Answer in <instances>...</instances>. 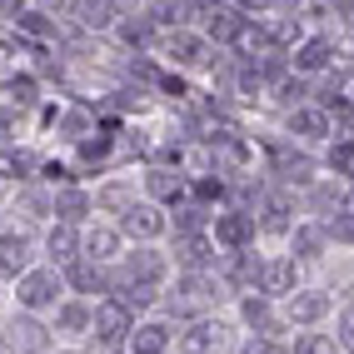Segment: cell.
I'll return each mask as SVG.
<instances>
[{"instance_id": "3957f363", "label": "cell", "mask_w": 354, "mask_h": 354, "mask_svg": "<svg viewBox=\"0 0 354 354\" xmlns=\"http://www.w3.org/2000/svg\"><path fill=\"white\" fill-rule=\"evenodd\" d=\"M254 234H259L254 209H240V205H230V209H220V215L209 220V240H215L225 254H245L254 245Z\"/></svg>"}, {"instance_id": "7a4b0ae2", "label": "cell", "mask_w": 354, "mask_h": 354, "mask_svg": "<svg viewBox=\"0 0 354 354\" xmlns=\"http://www.w3.org/2000/svg\"><path fill=\"white\" fill-rule=\"evenodd\" d=\"M165 274H170V259H165L155 245H140V250H125V254H120V270L110 274V285H145V290H160Z\"/></svg>"}, {"instance_id": "f6af8a7d", "label": "cell", "mask_w": 354, "mask_h": 354, "mask_svg": "<svg viewBox=\"0 0 354 354\" xmlns=\"http://www.w3.org/2000/svg\"><path fill=\"white\" fill-rule=\"evenodd\" d=\"M329 354H335V349H329Z\"/></svg>"}, {"instance_id": "52a82bcc", "label": "cell", "mask_w": 354, "mask_h": 354, "mask_svg": "<svg viewBox=\"0 0 354 354\" xmlns=\"http://www.w3.org/2000/svg\"><path fill=\"white\" fill-rule=\"evenodd\" d=\"M299 290V265L290 254H265L259 259V290L254 295H265V299H290Z\"/></svg>"}, {"instance_id": "d590c367", "label": "cell", "mask_w": 354, "mask_h": 354, "mask_svg": "<svg viewBox=\"0 0 354 354\" xmlns=\"http://www.w3.org/2000/svg\"><path fill=\"white\" fill-rule=\"evenodd\" d=\"M310 205H315V209H335V215H339V209H344V195L335 190V185H310Z\"/></svg>"}, {"instance_id": "8fae6325", "label": "cell", "mask_w": 354, "mask_h": 354, "mask_svg": "<svg viewBox=\"0 0 354 354\" xmlns=\"http://www.w3.org/2000/svg\"><path fill=\"white\" fill-rule=\"evenodd\" d=\"M215 240L209 234H175V259L185 265V274H215Z\"/></svg>"}, {"instance_id": "ac0fdd59", "label": "cell", "mask_w": 354, "mask_h": 354, "mask_svg": "<svg viewBox=\"0 0 354 354\" xmlns=\"http://www.w3.org/2000/svg\"><path fill=\"white\" fill-rule=\"evenodd\" d=\"M90 324H95V304H90V299H60L55 304V335H65V339H75V335H90Z\"/></svg>"}, {"instance_id": "9a60e30c", "label": "cell", "mask_w": 354, "mask_h": 354, "mask_svg": "<svg viewBox=\"0 0 354 354\" xmlns=\"http://www.w3.org/2000/svg\"><path fill=\"white\" fill-rule=\"evenodd\" d=\"M329 60H335V40L329 35H304L295 45V55H290V70L295 75H319V70H329Z\"/></svg>"}, {"instance_id": "6da1fadb", "label": "cell", "mask_w": 354, "mask_h": 354, "mask_svg": "<svg viewBox=\"0 0 354 354\" xmlns=\"http://www.w3.org/2000/svg\"><path fill=\"white\" fill-rule=\"evenodd\" d=\"M65 299V274L55 265H45V270H26L15 279V304L26 315H40V310H55V304Z\"/></svg>"}, {"instance_id": "277c9868", "label": "cell", "mask_w": 354, "mask_h": 354, "mask_svg": "<svg viewBox=\"0 0 354 354\" xmlns=\"http://www.w3.org/2000/svg\"><path fill=\"white\" fill-rule=\"evenodd\" d=\"M135 324H140L135 310H125L120 299H100V304H95V324H90V335H95L100 349H120V344H130Z\"/></svg>"}, {"instance_id": "d4e9b609", "label": "cell", "mask_w": 354, "mask_h": 354, "mask_svg": "<svg viewBox=\"0 0 354 354\" xmlns=\"http://www.w3.org/2000/svg\"><path fill=\"white\" fill-rule=\"evenodd\" d=\"M170 344H175V329L165 319H140L130 335V354H165Z\"/></svg>"}, {"instance_id": "f546056e", "label": "cell", "mask_w": 354, "mask_h": 354, "mask_svg": "<svg viewBox=\"0 0 354 354\" xmlns=\"http://www.w3.org/2000/svg\"><path fill=\"white\" fill-rule=\"evenodd\" d=\"M135 205V190L125 180H115V185H105V190H95V209H105V215H125V209Z\"/></svg>"}, {"instance_id": "ba28073f", "label": "cell", "mask_w": 354, "mask_h": 354, "mask_svg": "<svg viewBox=\"0 0 354 354\" xmlns=\"http://www.w3.org/2000/svg\"><path fill=\"white\" fill-rule=\"evenodd\" d=\"M165 230H170V220H165V209L155 200H135L125 215H120V234H130V240H140V245L160 240Z\"/></svg>"}, {"instance_id": "30bf717a", "label": "cell", "mask_w": 354, "mask_h": 354, "mask_svg": "<svg viewBox=\"0 0 354 354\" xmlns=\"http://www.w3.org/2000/svg\"><path fill=\"white\" fill-rule=\"evenodd\" d=\"M329 310H335V295L329 290H295L290 299H285V324H319V319H329Z\"/></svg>"}, {"instance_id": "4fadbf2b", "label": "cell", "mask_w": 354, "mask_h": 354, "mask_svg": "<svg viewBox=\"0 0 354 354\" xmlns=\"http://www.w3.org/2000/svg\"><path fill=\"white\" fill-rule=\"evenodd\" d=\"M200 15H205V35H209V40H220V45H234V40H240V30H245V20H250V15L234 10L230 0L200 6Z\"/></svg>"}, {"instance_id": "7bdbcfd3", "label": "cell", "mask_w": 354, "mask_h": 354, "mask_svg": "<svg viewBox=\"0 0 354 354\" xmlns=\"http://www.w3.org/2000/svg\"><path fill=\"white\" fill-rule=\"evenodd\" d=\"M110 6L120 10V15H130V10H135V0H110Z\"/></svg>"}, {"instance_id": "f1b7e54d", "label": "cell", "mask_w": 354, "mask_h": 354, "mask_svg": "<svg viewBox=\"0 0 354 354\" xmlns=\"http://www.w3.org/2000/svg\"><path fill=\"white\" fill-rule=\"evenodd\" d=\"M0 90H6L10 110H30V105H40V85H35V75H10Z\"/></svg>"}, {"instance_id": "b9f144b4", "label": "cell", "mask_w": 354, "mask_h": 354, "mask_svg": "<svg viewBox=\"0 0 354 354\" xmlns=\"http://www.w3.org/2000/svg\"><path fill=\"white\" fill-rule=\"evenodd\" d=\"M339 15H344V30H349V35H354V0H349V6H344V10H339Z\"/></svg>"}, {"instance_id": "5bb4252c", "label": "cell", "mask_w": 354, "mask_h": 354, "mask_svg": "<svg viewBox=\"0 0 354 354\" xmlns=\"http://www.w3.org/2000/svg\"><path fill=\"white\" fill-rule=\"evenodd\" d=\"M80 254L95 259V265H115V259L125 254V234H120V225H90Z\"/></svg>"}, {"instance_id": "8d00e7d4", "label": "cell", "mask_w": 354, "mask_h": 354, "mask_svg": "<svg viewBox=\"0 0 354 354\" xmlns=\"http://www.w3.org/2000/svg\"><path fill=\"white\" fill-rule=\"evenodd\" d=\"M240 354H295V349H290L285 339H270V335H250Z\"/></svg>"}, {"instance_id": "f35d334b", "label": "cell", "mask_w": 354, "mask_h": 354, "mask_svg": "<svg viewBox=\"0 0 354 354\" xmlns=\"http://www.w3.org/2000/svg\"><path fill=\"white\" fill-rule=\"evenodd\" d=\"M190 195H200V200H225V180H190Z\"/></svg>"}, {"instance_id": "836d02e7", "label": "cell", "mask_w": 354, "mask_h": 354, "mask_svg": "<svg viewBox=\"0 0 354 354\" xmlns=\"http://www.w3.org/2000/svg\"><path fill=\"white\" fill-rule=\"evenodd\" d=\"M324 230H329V240H335V245H354V205H344L339 215H329Z\"/></svg>"}, {"instance_id": "2e32d148", "label": "cell", "mask_w": 354, "mask_h": 354, "mask_svg": "<svg viewBox=\"0 0 354 354\" xmlns=\"http://www.w3.org/2000/svg\"><path fill=\"white\" fill-rule=\"evenodd\" d=\"M145 190H150L155 205H170V209H175L185 195H190V175L165 170V165H150V170H145Z\"/></svg>"}, {"instance_id": "ffe728a7", "label": "cell", "mask_w": 354, "mask_h": 354, "mask_svg": "<svg viewBox=\"0 0 354 354\" xmlns=\"http://www.w3.org/2000/svg\"><path fill=\"white\" fill-rule=\"evenodd\" d=\"M65 290H75L80 299L85 295H100V290H110V274H105V265H95V259H70L65 265Z\"/></svg>"}, {"instance_id": "83f0119b", "label": "cell", "mask_w": 354, "mask_h": 354, "mask_svg": "<svg viewBox=\"0 0 354 354\" xmlns=\"http://www.w3.org/2000/svg\"><path fill=\"white\" fill-rule=\"evenodd\" d=\"M274 175L285 180V185H315V160L310 155H290V150H279L274 155Z\"/></svg>"}, {"instance_id": "7402d4cb", "label": "cell", "mask_w": 354, "mask_h": 354, "mask_svg": "<svg viewBox=\"0 0 354 354\" xmlns=\"http://www.w3.org/2000/svg\"><path fill=\"white\" fill-rule=\"evenodd\" d=\"M324 250H329V230L319 220H304V225L290 230V259L295 265L299 259H324Z\"/></svg>"}, {"instance_id": "d6a6232c", "label": "cell", "mask_w": 354, "mask_h": 354, "mask_svg": "<svg viewBox=\"0 0 354 354\" xmlns=\"http://www.w3.org/2000/svg\"><path fill=\"white\" fill-rule=\"evenodd\" d=\"M15 30L26 35V40H55V20L45 15V10H26L15 20Z\"/></svg>"}, {"instance_id": "d6986e66", "label": "cell", "mask_w": 354, "mask_h": 354, "mask_svg": "<svg viewBox=\"0 0 354 354\" xmlns=\"http://www.w3.org/2000/svg\"><path fill=\"white\" fill-rule=\"evenodd\" d=\"M30 250H35L30 234L0 230V279H20V274H26L30 270Z\"/></svg>"}, {"instance_id": "cb8c5ba5", "label": "cell", "mask_w": 354, "mask_h": 354, "mask_svg": "<svg viewBox=\"0 0 354 354\" xmlns=\"http://www.w3.org/2000/svg\"><path fill=\"white\" fill-rule=\"evenodd\" d=\"M50 195H55V220H65V225H80L85 215H95V195L80 190V185H60Z\"/></svg>"}, {"instance_id": "7c38bea8", "label": "cell", "mask_w": 354, "mask_h": 354, "mask_svg": "<svg viewBox=\"0 0 354 354\" xmlns=\"http://www.w3.org/2000/svg\"><path fill=\"white\" fill-rule=\"evenodd\" d=\"M220 344H225V324L220 319H190L175 335L180 354H220Z\"/></svg>"}, {"instance_id": "e575fe53", "label": "cell", "mask_w": 354, "mask_h": 354, "mask_svg": "<svg viewBox=\"0 0 354 354\" xmlns=\"http://www.w3.org/2000/svg\"><path fill=\"white\" fill-rule=\"evenodd\" d=\"M274 95H279V100H285V105L295 110V105H304V95H310V85H304V75H285V80L274 85Z\"/></svg>"}, {"instance_id": "60d3db41", "label": "cell", "mask_w": 354, "mask_h": 354, "mask_svg": "<svg viewBox=\"0 0 354 354\" xmlns=\"http://www.w3.org/2000/svg\"><path fill=\"white\" fill-rule=\"evenodd\" d=\"M30 6H26V0H0V20H20V15H26Z\"/></svg>"}, {"instance_id": "4dcf8cb0", "label": "cell", "mask_w": 354, "mask_h": 354, "mask_svg": "<svg viewBox=\"0 0 354 354\" xmlns=\"http://www.w3.org/2000/svg\"><path fill=\"white\" fill-rule=\"evenodd\" d=\"M209 220H215L209 209H200V205H180L175 220H170V230H175V234H209Z\"/></svg>"}, {"instance_id": "8992f818", "label": "cell", "mask_w": 354, "mask_h": 354, "mask_svg": "<svg viewBox=\"0 0 354 354\" xmlns=\"http://www.w3.org/2000/svg\"><path fill=\"white\" fill-rule=\"evenodd\" d=\"M209 55H215V45H209V35L205 30H170L165 35V60L170 65H180V70H200V65H209Z\"/></svg>"}, {"instance_id": "603a6c76", "label": "cell", "mask_w": 354, "mask_h": 354, "mask_svg": "<svg viewBox=\"0 0 354 354\" xmlns=\"http://www.w3.org/2000/svg\"><path fill=\"white\" fill-rule=\"evenodd\" d=\"M285 130L295 135V140H324L329 135V110H319V105H295L290 115H285Z\"/></svg>"}, {"instance_id": "484cf974", "label": "cell", "mask_w": 354, "mask_h": 354, "mask_svg": "<svg viewBox=\"0 0 354 354\" xmlns=\"http://www.w3.org/2000/svg\"><path fill=\"white\" fill-rule=\"evenodd\" d=\"M115 30H120V40L135 45V50H145V45L160 35V26H155V15H150V10H130L125 20H115Z\"/></svg>"}, {"instance_id": "e0dca14e", "label": "cell", "mask_w": 354, "mask_h": 354, "mask_svg": "<svg viewBox=\"0 0 354 354\" xmlns=\"http://www.w3.org/2000/svg\"><path fill=\"white\" fill-rule=\"evenodd\" d=\"M240 319L254 335H270V339H279V329H285V315H274V299L265 295H240Z\"/></svg>"}, {"instance_id": "1f68e13d", "label": "cell", "mask_w": 354, "mask_h": 354, "mask_svg": "<svg viewBox=\"0 0 354 354\" xmlns=\"http://www.w3.org/2000/svg\"><path fill=\"white\" fill-rule=\"evenodd\" d=\"M75 155H80V165H105V160L115 155V135H110V130H100V135H85L80 145H75Z\"/></svg>"}, {"instance_id": "44dd1931", "label": "cell", "mask_w": 354, "mask_h": 354, "mask_svg": "<svg viewBox=\"0 0 354 354\" xmlns=\"http://www.w3.org/2000/svg\"><path fill=\"white\" fill-rule=\"evenodd\" d=\"M80 245H85V234L75 230V225H65V220H55L50 230H45V254H50V265H70V259H80Z\"/></svg>"}, {"instance_id": "ab89813d", "label": "cell", "mask_w": 354, "mask_h": 354, "mask_svg": "<svg viewBox=\"0 0 354 354\" xmlns=\"http://www.w3.org/2000/svg\"><path fill=\"white\" fill-rule=\"evenodd\" d=\"M290 349H295V354H329V339H324V335H299Z\"/></svg>"}, {"instance_id": "4316f807", "label": "cell", "mask_w": 354, "mask_h": 354, "mask_svg": "<svg viewBox=\"0 0 354 354\" xmlns=\"http://www.w3.org/2000/svg\"><path fill=\"white\" fill-rule=\"evenodd\" d=\"M70 15H75L85 30H110L120 10H115L110 0H70Z\"/></svg>"}, {"instance_id": "ee69618b", "label": "cell", "mask_w": 354, "mask_h": 354, "mask_svg": "<svg viewBox=\"0 0 354 354\" xmlns=\"http://www.w3.org/2000/svg\"><path fill=\"white\" fill-rule=\"evenodd\" d=\"M0 354H6V344H0Z\"/></svg>"}, {"instance_id": "74e56055", "label": "cell", "mask_w": 354, "mask_h": 354, "mask_svg": "<svg viewBox=\"0 0 354 354\" xmlns=\"http://www.w3.org/2000/svg\"><path fill=\"white\" fill-rule=\"evenodd\" d=\"M329 170L354 175V140H339V145H329Z\"/></svg>"}, {"instance_id": "5b68a950", "label": "cell", "mask_w": 354, "mask_h": 354, "mask_svg": "<svg viewBox=\"0 0 354 354\" xmlns=\"http://www.w3.org/2000/svg\"><path fill=\"white\" fill-rule=\"evenodd\" d=\"M6 354H50V344H55V329H45L35 315H10L6 319Z\"/></svg>"}, {"instance_id": "9c48e42d", "label": "cell", "mask_w": 354, "mask_h": 354, "mask_svg": "<svg viewBox=\"0 0 354 354\" xmlns=\"http://www.w3.org/2000/svg\"><path fill=\"white\" fill-rule=\"evenodd\" d=\"M295 200H290V190H265L259 195V205H254V225L265 230V234H285L290 240V230H295Z\"/></svg>"}]
</instances>
